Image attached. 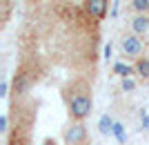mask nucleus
<instances>
[{"label":"nucleus","mask_w":149,"mask_h":145,"mask_svg":"<svg viewBox=\"0 0 149 145\" xmlns=\"http://www.w3.org/2000/svg\"><path fill=\"white\" fill-rule=\"evenodd\" d=\"M93 98H91V87H87L85 83H80V87L76 89L71 98H69V116L74 118V123H82L91 114Z\"/></svg>","instance_id":"f257e3e1"},{"label":"nucleus","mask_w":149,"mask_h":145,"mask_svg":"<svg viewBox=\"0 0 149 145\" xmlns=\"http://www.w3.org/2000/svg\"><path fill=\"white\" fill-rule=\"evenodd\" d=\"M120 49H123V56L131 58V60L143 58V54H145L143 36H138V34H125V36L120 38Z\"/></svg>","instance_id":"f03ea898"},{"label":"nucleus","mask_w":149,"mask_h":145,"mask_svg":"<svg viewBox=\"0 0 149 145\" xmlns=\"http://www.w3.org/2000/svg\"><path fill=\"white\" fill-rule=\"evenodd\" d=\"M62 139H65L67 145H82L87 141V127H85V123H71L65 130Z\"/></svg>","instance_id":"7ed1b4c3"},{"label":"nucleus","mask_w":149,"mask_h":145,"mask_svg":"<svg viewBox=\"0 0 149 145\" xmlns=\"http://www.w3.org/2000/svg\"><path fill=\"white\" fill-rule=\"evenodd\" d=\"M85 9L91 18L96 20H102L107 16V0H87L85 2Z\"/></svg>","instance_id":"20e7f679"},{"label":"nucleus","mask_w":149,"mask_h":145,"mask_svg":"<svg viewBox=\"0 0 149 145\" xmlns=\"http://www.w3.org/2000/svg\"><path fill=\"white\" fill-rule=\"evenodd\" d=\"M149 32V13H134L131 18V34L145 36Z\"/></svg>","instance_id":"39448f33"},{"label":"nucleus","mask_w":149,"mask_h":145,"mask_svg":"<svg viewBox=\"0 0 149 145\" xmlns=\"http://www.w3.org/2000/svg\"><path fill=\"white\" fill-rule=\"evenodd\" d=\"M31 83H33L31 74L20 71V74H16V78H13V92H16V94H27V89L31 87Z\"/></svg>","instance_id":"423d86ee"},{"label":"nucleus","mask_w":149,"mask_h":145,"mask_svg":"<svg viewBox=\"0 0 149 145\" xmlns=\"http://www.w3.org/2000/svg\"><path fill=\"white\" fill-rule=\"evenodd\" d=\"M134 69H136V74L140 76V78L147 81L149 78V58L143 56V58H138V60H134Z\"/></svg>","instance_id":"0eeeda50"},{"label":"nucleus","mask_w":149,"mask_h":145,"mask_svg":"<svg viewBox=\"0 0 149 145\" xmlns=\"http://www.w3.org/2000/svg\"><path fill=\"white\" fill-rule=\"evenodd\" d=\"M113 125H116V120H113L109 114H102V116H100V120H98L100 134H111L113 132Z\"/></svg>","instance_id":"6e6552de"},{"label":"nucleus","mask_w":149,"mask_h":145,"mask_svg":"<svg viewBox=\"0 0 149 145\" xmlns=\"http://www.w3.org/2000/svg\"><path fill=\"white\" fill-rule=\"evenodd\" d=\"M113 71H116L118 76H123V78H131V76L136 74L134 65H125V63H116L113 65Z\"/></svg>","instance_id":"1a4fd4ad"},{"label":"nucleus","mask_w":149,"mask_h":145,"mask_svg":"<svg viewBox=\"0 0 149 145\" xmlns=\"http://www.w3.org/2000/svg\"><path fill=\"white\" fill-rule=\"evenodd\" d=\"M129 9L134 13H149V0H129Z\"/></svg>","instance_id":"9d476101"},{"label":"nucleus","mask_w":149,"mask_h":145,"mask_svg":"<svg viewBox=\"0 0 149 145\" xmlns=\"http://www.w3.org/2000/svg\"><path fill=\"white\" fill-rule=\"evenodd\" d=\"M113 136H116V141H118L120 145H125V141H127V132H125V125L123 123H118V120H116V125H113Z\"/></svg>","instance_id":"9b49d317"},{"label":"nucleus","mask_w":149,"mask_h":145,"mask_svg":"<svg viewBox=\"0 0 149 145\" xmlns=\"http://www.w3.org/2000/svg\"><path fill=\"white\" fill-rule=\"evenodd\" d=\"M136 89V81L134 78H123V92H134Z\"/></svg>","instance_id":"f8f14e48"},{"label":"nucleus","mask_w":149,"mask_h":145,"mask_svg":"<svg viewBox=\"0 0 149 145\" xmlns=\"http://www.w3.org/2000/svg\"><path fill=\"white\" fill-rule=\"evenodd\" d=\"M7 123H9V118H7V114H2L0 116V132H7Z\"/></svg>","instance_id":"ddd939ff"},{"label":"nucleus","mask_w":149,"mask_h":145,"mask_svg":"<svg viewBox=\"0 0 149 145\" xmlns=\"http://www.w3.org/2000/svg\"><path fill=\"white\" fill-rule=\"evenodd\" d=\"M7 89H9V83H7V81H2V83H0V96H2V98H5V96L9 94Z\"/></svg>","instance_id":"4468645a"},{"label":"nucleus","mask_w":149,"mask_h":145,"mask_svg":"<svg viewBox=\"0 0 149 145\" xmlns=\"http://www.w3.org/2000/svg\"><path fill=\"white\" fill-rule=\"evenodd\" d=\"M143 127L149 132V114H145V116H143Z\"/></svg>","instance_id":"2eb2a0df"},{"label":"nucleus","mask_w":149,"mask_h":145,"mask_svg":"<svg viewBox=\"0 0 149 145\" xmlns=\"http://www.w3.org/2000/svg\"><path fill=\"white\" fill-rule=\"evenodd\" d=\"M105 56H107V58L111 56V45H107V47H105Z\"/></svg>","instance_id":"dca6fc26"}]
</instances>
